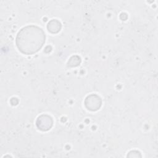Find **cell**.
<instances>
[{
  "mask_svg": "<svg viewBox=\"0 0 158 158\" xmlns=\"http://www.w3.org/2000/svg\"><path fill=\"white\" fill-rule=\"evenodd\" d=\"M36 125L39 129L46 131L50 129L52 127V120L49 116L41 115L38 118Z\"/></svg>",
  "mask_w": 158,
  "mask_h": 158,
  "instance_id": "2",
  "label": "cell"
},
{
  "mask_svg": "<svg viewBox=\"0 0 158 158\" xmlns=\"http://www.w3.org/2000/svg\"><path fill=\"white\" fill-rule=\"evenodd\" d=\"M100 98L96 95H91L86 98L85 104L87 108L91 110H95L98 109L101 106Z\"/></svg>",
  "mask_w": 158,
  "mask_h": 158,
  "instance_id": "3",
  "label": "cell"
},
{
  "mask_svg": "<svg viewBox=\"0 0 158 158\" xmlns=\"http://www.w3.org/2000/svg\"><path fill=\"white\" fill-rule=\"evenodd\" d=\"M45 42V34L38 27L30 25L22 28L16 37V44L22 53L33 54L38 52Z\"/></svg>",
  "mask_w": 158,
  "mask_h": 158,
  "instance_id": "1",
  "label": "cell"
},
{
  "mask_svg": "<svg viewBox=\"0 0 158 158\" xmlns=\"http://www.w3.org/2000/svg\"><path fill=\"white\" fill-rule=\"evenodd\" d=\"M60 28H61V24L60 22L57 21L56 19L52 20L50 22H49L48 25V30L53 33H57L59 31H60Z\"/></svg>",
  "mask_w": 158,
  "mask_h": 158,
  "instance_id": "4",
  "label": "cell"
}]
</instances>
